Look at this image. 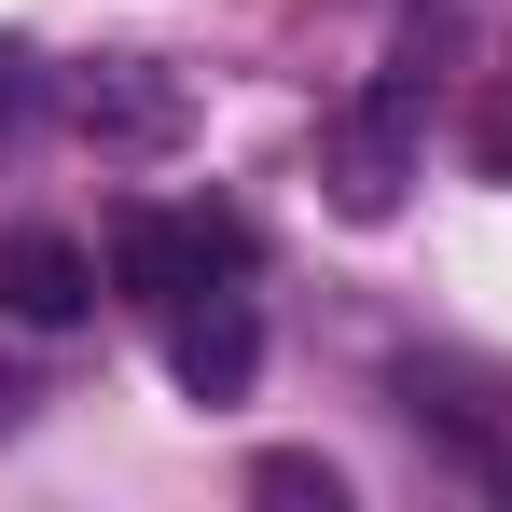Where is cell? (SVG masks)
<instances>
[{
	"mask_svg": "<svg viewBox=\"0 0 512 512\" xmlns=\"http://www.w3.org/2000/svg\"><path fill=\"white\" fill-rule=\"evenodd\" d=\"M416 153H429V111H416V84H402V70L319 125V180H333L346 222H388V208H402V180H416Z\"/></svg>",
	"mask_w": 512,
	"mask_h": 512,
	"instance_id": "6da1fadb",
	"label": "cell"
},
{
	"mask_svg": "<svg viewBox=\"0 0 512 512\" xmlns=\"http://www.w3.org/2000/svg\"><path fill=\"white\" fill-rule=\"evenodd\" d=\"M250 263V222L236 208H125L111 222V277L139 291V305H194V291H222Z\"/></svg>",
	"mask_w": 512,
	"mask_h": 512,
	"instance_id": "7a4b0ae2",
	"label": "cell"
},
{
	"mask_svg": "<svg viewBox=\"0 0 512 512\" xmlns=\"http://www.w3.org/2000/svg\"><path fill=\"white\" fill-rule=\"evenodd\" d=\"M167 374H180V402H250V374H263V319L236 305V291L167 305Z\"/></svg>",
	"mask_w": 512,
	"mask_h": 512,
	"instance_id": "3957f363",
	"label": "cell"
},
{
	"mask_svg": "<svg viewBox=\"0 0 512 512\" xmlns=\"http://www.w3.org/2000/svg\"><path fill=\"white\" fill-rule=\"evenodd\" d=\"M84 305H97V263L56 222H0V319L14 333H70Z\"/></svg>",
	"mask_w": 512,
	"mask_h": 512,
	"instance_id": "277c9868",
	"label": "cell"
},
{
	"mask_svg": "<svg viewBox=\"0 0 512 512\" xmlns=\"http://www.w3.org/2000/svg\"><path fill=\"white\" fill-rule=\"evenodd\" d=\"M84 125H97V139H167V125H180V84L153 70V56H97Z\"/></svg>",
	"mask_w": 512,
	"mask_h": 512,
	"instance_id": "5b68a950",
	"label": "cell"
},
{
	"mask_svg": "<svg viewBox=\"0 0 512 512\" xmlns=\"http://www.w3.org/2000/svg\"><path fill=\"white\" fill-rule=\"evenodd\" d=\"M416 429L471 443V457H485V485L512 499V402H457V388H429V374H416Z\"/></svg>",
	"mask_w": 512,
	"mask_h": 512,
	"instance_id": "8992f818",
	"label": "cell"
},
{
	"mask_svg": "<svg viewBox=\"0 0 512 512\" xmlns=\"http://www.w3.org/2000/svg\"><path fill=\"white\" fill-rule=\"evenodd\" d=\"M250 485H263V499H291V512H346V471H333V457H263Z\"/></svg>",
	"mask_w": 512,
	"mask_h": 512,
	"instance_id": "52a82bcc",
	"label": "cell"
},
{
	"mask_svg": "<svg viewBox=\"0 0 512 512\" xmlns=\"http://www.w3.org/2000/svg\"><path fill=\"white\" fill-rule=\"evenodd\" d=\"M28 111H42V56H28V42H0V139H14Z\"/></svg>",
	"mask_w": 512,
	"mask_h": 512,
	"instance_id": "ba28073f",
	"label": "cell"
},
{
	"mask_svg": "<svg viewBox=\"0 0 512 512\" xmlns=\"http://www.w3.org/2000/svg\"><path fill=\"white\" fill-rule=\"evenodd\" d=\"M471 153H485V180H512V97L485 111V125H471Z\"/></svg>",
	"mask_w": 512,
	"mask_h": 512,
	"instance_id": "9c48e42d",
	"label": "cell"
},
{
	"mask_svg": "<svg viewBox=\"0 0 512 512\" xmlns=\"http://www.w3.org/2000/svg\"><path fill=\"white\" fill-rule=\"evenodd\" d=\"M28 402H42V388H28V374H14V360H0V443H14V429H28Z\"/></svg>",
	"mask_w": 512,
	"mask_h": 512,
	"instance_id": "30bf717a",
	"label": "cell"
}]
</instances>
